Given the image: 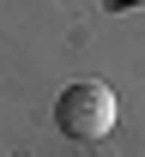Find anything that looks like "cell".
Masks as SVG:
<instances>
[{
    "label": "cell",
    "mask_w": 145,
    "mask_h": 157,
    "mask_svg": "<svg viewBox=\"0 0 145 157\" xmlns=\"http://www.w3.org/2000/svg\"><path fill=\"white\" fill-rule=\"evenodd\" d=\"M55 127H61L67 139H79V145H97V139L115 127V91H109L103 78L67 85L61 97H55Z\"/></svg>",
    "instance_id": "cell-1"
}]
</instances>
